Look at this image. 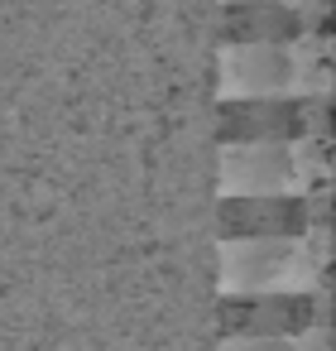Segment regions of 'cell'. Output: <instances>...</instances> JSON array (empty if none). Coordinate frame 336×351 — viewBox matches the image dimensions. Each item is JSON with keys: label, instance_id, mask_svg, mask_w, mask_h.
Segmentation results:
<instances>
[{"label": "cell", "instance_id": "8fae6325", "mask_svg": "<svg viewBox=\"0 0 336 351\" xmlns=\"http://www.w3.org/2000/svg\"><path fill=\"white\" fill-rule=\"evenodd\" d=\"M221 5H235V0H221Z\"/></svg>", "mask_w": 336, "mask_h": 351}, {"label": "cell", "instance_id": "ba28073f", "mask_svg": "<svg viewBox=\"0 0 336 351\" xmlns=\"http://www.w3.org/2000/svg\"><path fill=\"white\" fill-rule=\"evenodd\" d=\"M221 351H293V337H221Z\"/></svg>", "mask_w": 336, "mask_h": 351}, {"label": "cell", "instance_id": "7a4b0ae2", "mask_svg": "<svg viewBox=\"0 0 336 351\" xmlns=\"http://www.w3.org/2000/svg\"><path fill=\"white\" fill-rule=\"evenodd\" d=\"M317 183H331V135L221 145L216 159V197H298Z\"/></svg>", "mask_w": 336, "mask_h": 351}, {"label": "cell", "instance_id": "277c9868", "mask_svg": "<svg viewBox=\"0 0 336 351\" xmlns=\"http://www.w3.org/2000/svg\"><path fill=\"white\" fill-rule=\"evenodd\" d=\"M326 289L293 293H221V337H302L326 327Z\"/></svg>", "mask_w": 336, "mask_h": 351}, {"label": "cell", "instance_id": "3957f363", "mask_svg": "<svg viewBox=\"0 0 336 351\" xmlns=\"http://www.w3.org/2000/svg\"><path fill=\"white\" fill-rule=\"evenodd\" d=\"M221 145H269L331 135V97H235L216 111Z\"/></svg>", "mask_w": 336, "mask_h": 351}, {"label": "cell", "instance_id": "8992f818", "mask_svg": "<svg viewBox=\"0 0 336 351\" xmlns=\"http://www.w3.org/2000/svg\"><path fill=\"white\" fill-rule=\"evenodd\" d=\"M302 34H331L326 5H293V0H235L221 15V44H288Z\"/></svg>", "mask_w": 336, "mask_h": 351}, {"label": "cell", "instance_id": "6da1fadb", "mask_svg": "<svg viewBox=\"0 0 336 351\" xmlns=\"http://www.w3.org/2000/svg\"><path fill=\"white\" fill-rule=\"evenodd\" d=\"M331 269V226H307L302 236L279 241H216V284L221 293H312L326 289Z\"/></svg>", "mask_w": 336, "mask_h": 351}, {"label": "cell", "instance_id": "52a82bcc", "mask_svg": "<svg viewBox=\"0 0 336 351\" xmlns=\"http://www.w3.org/2000/svg\"><path fill=\"white\" fill-rule=\"evenodd\" d=\"M307 202L298 197H216V241H279V236H302Z\"/></svg>", "mask_w": 336, "mask_h": 351}, {"label": "cell", "instance_id": "9c48e42d", "mask_svg": "<svg viewBox=\"0 0 336 351\" xmlns=\"http://www.w3.org/2000/svg\"><path fill=\"white\" fill-rule=\"evenodd\" d=\"M293 351H331V327H312V332L293 337Z\"/></svg>", "mask_w": 336, "mask_h": 351}, {"label": "cell", "instance_id": "5b68a950", "mask_svg": "<svg viewBox=\"0 0 336 351\" xmlns=\"http://www.w3.org/2000/svg\"><path fill=\"white\" fill-rule=\"evenodd\" d=\"M216 92L235 97H302L298 44H221L216 49Z\"/></svg>", "mask_w": 336, "mask_h": 351}, {"label": "cell", "instance_id": "30bf717a", "mask_svg": "<svg viewBox=\"0 0 336 351\" xmlns=\"http://www.w3.org/2000/svg\"><path fill=\"white\" fill-rule=\"evenodd\" d=\"M293 5H326V0H293Z\"/></svg>", "mask_w": 336, "mask_h": 351}]
</instances>
